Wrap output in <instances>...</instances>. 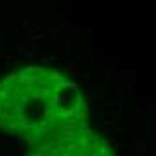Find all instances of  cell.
<instances>
[{
  "label": "cell",
  "instance_id": "6da1fadb",
  "mask_svg": "<svg viewBox=\"0 0 156 156\" xmlns=\"http://www.w3.org/2000/svg\"><path fill=\"white\" fill-rule=\"evenodd\" d=\"M4 59H5V61H13V59H18V58H16V56H11V54H5Z\"/></svg>",
  "mask_w": 156,
  "mask_h": 156
},
{
  "label": "cell",
  "instance_id": "3957f363",
  "mask_svg": "<svg viewBox=\"0 0 156 156\" xmlns=\"http://www.w3.org/2000/svg\"><path fill=\"white\" fill-rule=\"evenodd\" d=\"M0 68H2V65H0Z\"/></svg>",
  "mask_w": 156,
  "mask_h": 156
},
{
  "label": "cell",
  "instance_id": "7a4b0ae2",
  "mask_svg": "<svg viewBox=\"0 0 156 156\" xmlns=\"http://www.w3.org/2000/svg\"><path fill=\"white\" fill-rule=\"evenodd\" d=\"M108 106H109V108H113V106H117V101H113V99H109V101H108Z\"/></svg>",
  "mask_w": 156,
  "mask_h": 156
}]
</instances>
